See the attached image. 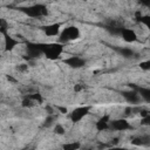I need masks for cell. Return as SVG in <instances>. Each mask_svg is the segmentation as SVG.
<instances>
[{"mask_svg":"<svg viewBox=\"0 0 150 150\" xmlns=\"http://www.w3.org/2000/svg\"><path fill=\"white\" fill-rule=\"evenodd\" d=\"M137 91L141 96V98L145 102H150V88L145 87H137Z\"/></svg>","mask_w":150,"mask_h":150,"instance_id":"9a60e30c","label":"cell"},{"mask_svg":"<svg viewBox=\"0 0 150 150\" xmlns=\"http://www.w3.org/2000/svg\"><path fill=\"white\" fill-rule=\"evenodd\" d=\"M89 110H90V107H89V105L77 107V108H75V109L69 114V118H70L71 122L77 123V122H80L83 117H86V116L89 114Z\"/></svg>","mask_w":150,"mask_h":150,"instance_id":"5b68a950","label":"cell"},{"mask_svg":"<svg viewBox=\"0 0 150 150\" xmlns=\"http://www.w3.org/2000/svg\"><path fill=\"white\" fill-rule=\"evenodd\" d=\"M35 103H36V102H35L33 98H30L29 96H26V97L23 98V101H22V104H21V105H22L23 108H30V107H33Z\"/></svg>","mask_w":150,"mask_h":150,"instance_id":"d6986e66","label":"cell"},{"mask_svg":"<svg viewBox=\"0 0 150 150\" xmlns=\"http://www.w3.org/2000/svg\"><path fill=\"white\" fill-rule=\"evenodd\" d=\"M62 148L66 149V150H76V149H80L81 148V144L79 142H70V143L63 144Z\"/></svg>","mask_w":150,"mask_h":150,"instance_id":"e0dca14e","label":"cell"},{"mask_svg":"<svg viewBox=\"0 0 150 150\" xmlns=\"http://www.w3.org/2000/svg\"><path fill=\"white\" fill-rule=\"evenodd\" d=\"M4 46H5V50H13L18 45H19V41L14 38H12L11 35L8 34H4Z\"/></svg>","mask_w":150,"mask_h":150,"instance_id":"4fadbf2b","label":"cell"},{"mask_svg":"<svg viewBox=\"0 0 150 150\" xmlns=\"http://www.w3.org/2000/svg\"><path fill=\"white\" fill-rule=\"evenodd\" d=\"M7 30H8V23L5 19H1L0 20V32H1V34L2 35L7 34Z\"/></svg>","mask_w":150,"mask_h":150,"instance_id":"ffe728a7","label":"cell"},{"mask_svg":"<svg viewBox=\"0 0 150 150\" xmlns=\"http://www.w3.org/2000/svg\"><path fill=\"white\" fill-rule=\"evenodd\" d=\"M116 50H117V53H118L120 55H122V56L125 57V59H130V57H132V56L135 55L134 49L128 48V47H117Z\"/></svg>","mask_w":150,"mask_h":150,"instance_id":"5bb4252c","label":"cell"},{"mask_svg":"<svg viewBox=\"0 0 150 150\" xmlns=\"http://www.w3.org/2000/svg\"><path fill=\"white\" fill-rule=\"evenodd\" d=\"M138 19V21L141 22V23H143L148 29H149V32H150V15H141V16H138L137 18Z\"/></svg>","mask_w":150,"mask_h":150,"instance_id":"ac0fdd59","label":"cell"},{"mask_svg":"<svg viewBox=\"0 0 150 150\" xmlns=\"http://www.w3.org/2000/svg\"><path fill=\"white\" fill-rule=\"evenodd\" d=\"M56 109H57L61 114H67V112H68V109H67L66 107H60V105H57V107H56Z\"/></svg>","mask_w":150,"mask_h":150,"instance_id":"4316f807","label":"cell"},{"mask_svg":"<svg viewBox=\"0 0 150 150\" xmlns=\"http://www.w3.org/2000/svg\"><path fill=\"white\" fill-rule=\"evenodd\" d=\"M139 5H142L143 7H148L150 8V0H138Z\"/></svg>","mask_w":150,"mask_h":150,"instance_id":"484cf974","label":"cell"},{"mask_svg":"<svg viewBox=\"0 0 150 150\" xmlns=\"http://www.w3.org/2000/svg\"><path fill=\"white\" fill-rule=\"evenodd\" d=\"M30 98H33L35 102H38V103H42V101H43V98H42V96H41V94H38V93H35V94H30V95H28Z\"/></svg>","mask_w":150,"mask_h":150,"instance_id":"603a6c76","label":"cell"},{"mask_svg":"<svg viewBox=\"0 0 150 150\" xmlns=\"http://www.w3.org/2000/svg\"><path fill=\"white\" fill-rule=\"evenodd\" d=\"M55 120H56V117H55L54 114H48V116H47V117L45 118V121H43V127H45V128H49L50 125L54 124Z\"/></svg>","mask_w":150,"mask_h":150,"instance_id":"2e32d148","label":"cell"},{"mask_svg":"<svg viewBox=\"0 0 150 150\" xmlns=\"http://www.w3.org/2000/svg\"><path fill=\"white\" fill-rule=\"evenodd\" d=\"M64 128H63V125H61V124H55L54 125V132L56 134V135H63L64 134Z\"/></svg>","mask_w":150,"mask_h":150,"instance_id":"44dd1931","label":"cell"},{"mask_svg":"<svg viewBox=\"0 0 150 150\" xmlns=\"http://www.w3.org/2000/svg\"><path fill=\"white\" fill-rule=\"evenodd\" d=\"M22 1H32V0H22Z\"/></svg>","mask_w":150,"mask_h":150,"instance_id":"83f0119b","label":"cell"},{"mask_svg":"<svg viewBox=\"0 0 150 150\" xmlns=\"http://www.w3.org/2000/svg\"><path fill=\"white\" fill-rule=\"evenodd\" d=\"M27 69H28V64L27 63H21V64H18V67H16V70L18 71H21V73L26 71Z\"/></svg>","mask_w":150,"mask_h":150,"instance_id":"d4e9b609","label":"cell"},{"mask_svg":"<svg viewBox=\"0 0 150 150\" xmlns=\"http://www.w3.org/2000/svg\"><path fill=\"white\" fill-rule=\"evenodd\" d=\"M122 96L124 97V100L130 103V104H137L141 102V96L138 94V91L136 90H127V91H122Z\"/></svg>","mask_w":150,"mask_h":150,"instance_id":"9c48e42d","label":"cell"},{"mask_svg":"<svg viewBox=\"0 0 150 150\" xmlns=\"http://www.w3.org/2000/svg\"><path fill=\"white\" fill-rule=\"evenodd\" d=\"M43 55L49 60H56L63 52V43H40Z\"/></svg>","mask_w":150,"mask_h":150,"instance_id":"6da1fadb","label":"cell"},{"mask_svg":"<svg viewBox=\"0 0 150 150\" xmlns=\"http://www.w3.org/2000/svg\"><path fill=\"white\" fill-rule=\"evenodd\" d=\"M141 124L142 125H145V127H150V114H148V115H145V116L142 117Z\"/></svg>","mask_w":150,"mask_h":150,"instance_id":"cb8c5ba5","label":"cell"},{"mask_svg":"<svg viewBox=\"0 0 150 150\" xmlns=\"http://www.w3.org/2000/svg\"><path fill=\"white\" fill-rule=\"evenodd\" d=\"M63 63L67 64V66L70 67V68L79 69V68H82V67L86 66V60L82 59V57H80V56L73 55V56H69V57L64 59V60H63Z\"/></svg>","mask_w":150,"mask_h":150,"instance_id":"8992f818","label":"cell"},{"mask_svg":"<svg viewBox=\"0 0 150 150\" xmlns=\"http://www.w3.org/2000/svg\"><path fill=\"white\" fill-rule=\"evenodd\" d=\"M131 143L134 145H138V146H149L150 145V135H148V134L138 135L131 139Z\"/></svg>","mask_w":150,"mask_h":150,"instance_id":"8fae6325","label":"cell"},{"mask_svg":"<svg viewBox=\"0 0 150 150\" xmlns=\"http://www.w3.org/2000/svg\"><path fill=\"white\" fill-rule=\"evenodd\" d=\"M95 128L97 131H104L107 129H110V116L103 115L95 124Z\"/></svg>","mask_w":150,"mask_h":150,"instance_id":"7c38bea8","label":"cell"},{"mask_svg":"<svg viewBox=\"0 0 150 150\" xmlns=\"http://www.w3.org/2000/svg\"><path fill=\"white\" fill-rule=\"evenodd\" d=\"M80 38V29L76 26H68L63 28L59 35V41L61 43H68Z\"/></svg>","mask_w":150,"mask_h":150,"instance_id":"3957f363","label":"cell"},{"mask_svg":"<svg viewBox=\"0 0 150 150\" xmlns=\"http://www.w3.org/2000/svg\"><path fill=\"white\" fill-rule=\"evenodd\" d=\"M20 11L23 14H26L27 16L35 18V19L47 16V14H48L47 6L43 5V4H34V5H30V6H27V7H21Z\"/></svg>","mask_w":150,"mask_h":150,"instance_id":"7a4b0ae2","label":"cell"},{"mask_svg":"<svg viewBox=\"0 0 150 150\" xmlns=\"http://www.w3.org/2000/svg\"><path fill=\"white\" fill-rule=\"evenodd\" d=\"M120 35H121L122 39H123L125 42H128V43L135 42V41L137 40V34H136V32H135L134 29H130V28H122Z\"/></svg>","mask_w":150,"mask_h":150,"instance_id":"30bf717a","label":"cell"},{"mask_svg":"<svg viewBox=\"0 0 150 150\" xmlns=\"http://www.w3.org/2000/svg\"><path fill=\"white\" fill-rule=\"evenodd\" d=\"M139 68L143 69V70H150V59H148L145 61H142L139 63Z\"/></svg>","mask_w":150,"mask_h":150,"instance_id":"7402d4cb","label":"cell"},{"mask_svg":"<svg viewBox=\"0 0 150 150\" xmlns=\"http://www.w3.org/2000/svg\"><path fill=\"white\" fill-rule=\"evenodd\" d=\"M130 128H131V125L124 118H117V120L110 121V129H112L115 131H125Z\"/></svg>","mask_w":150,"mask_h":150,"instance_id":"52a82bcc","label":"cell"},{"mask_svg":"<svg viewBox=\"0 0 150 150\" xmlns=\"http://www.w3.org/2000/svg\"><path fill=\"white\" fill-rule=\"evenodd\" d=\"M42 30L47 36H59L61 33V23H49L42 27Z\"/></svg>","mask_w":150,"mask_h":150,"instance_id":"ba28073f","label":"cell"},{"mask_svg":"<svg viewBox=\"0 0 150 150\" xmlns=\"http://www.w3.org/2000/svg\"><path fill=\"white\" fill-rule=\"evenodd\" d=\"M43 55L42 50H41V45L40 42L36 43V42H28L26 45V56L28 60H32V59H36L39 56Z\"/></svg>","mask_w":150,"mask_h":150,"instance_id":"277c9868","label":"cell"}]
</instances>
